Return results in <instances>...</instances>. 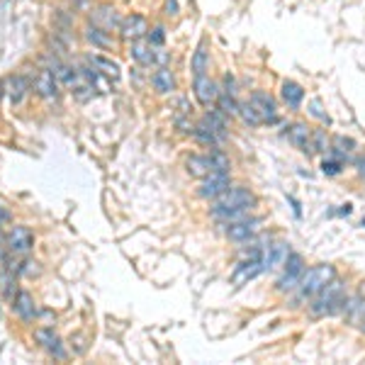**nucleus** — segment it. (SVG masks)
<instances>
[{
    "mask_svg": "<svg viewBox=\"0 0 365 365\" xmlns=\"http://www.w3.org/2000/svg\"><path fill=\"white\" fill-rule=\"evenodd\" d=\"M256 207V195L249 188H229L224 195H219L217 200H212V217L222 224L239 222L244 217H251Z\"/></svg>",
    "mask_w": 365,
    "mask_h": 365,
    "instance_id": "obj_1",
    "label": "nucleus"
},
{
    "mask_svg": "<svg viewBox=\"0 0 365 365\" xmlns=\"http://www.w3.org/2000/svg\"><path fill=\"white\" fill-rule=\"evenodd\" d=\"M348 295H346V287L338 277H333L326 287H322L315 297H312V305H310V312L312 317L322 319V317H331V315H338L343 312V305H346Z\"/></svg>",
    "mask_w": 365,
    "mask_h": 365,
    "instance_id": "obj_2",
    "label": "nucleus"
},
{
    "mask_svg": "<svg viewBox=\"0 0 365 365\" xmlns=\"http://www.w3.org/2000/svg\"><path fill=\"white\" fill-rule=\"evenodd\" d=\"M333 277H336V268H333L331 263H322V266H315V268L305 270L300 285L295 287V302L312 300V297H315L322 287H326Z\"/></svg>",
    "mask_w": 365,
    "mask_h": 365,
    "instance_id": "obj_3",
    "label": "nucleus"
},
{
    "mask_svg": "<svg viewBox=\"0 0 365 365\" xmlns=\"http://www.w3.org/2000/svg\"><path fill=\"white\" fill-rule=\"evenodd\" d=\"M307 266H305V259H302L300 254H290L285 261V266H282V273L280 277L275 280V290L280 292V295H287V292H295V287L300 285L302 275H305Z\"/></svg>",
    "mask_w": 365,
    "mask_h": 365,
    "instance_id": "obj_4",
    "label": "nucleus"
},
{
    "mask_svg": "<svg viewBox=\"0 0 365 365\" xmlns=\"http://www.w3.org/2000/svg\"><path fill=\"white\" fill-rule=\"evenodd\" d=\"M5 246L10 249L13 256H29L34 249V234L29 227H22V224H15L10 227V231L5 234Z\"/></svg>",
    "mask_w": 365,
    "mask_h": 365,
    "instance_id": "obj_5",
    "label": "nucleus"
},
{
    "mask_svg": "<svg viewBox=\"0 0 365 365\" xmlns=\"http://www.w3.org/2000/svg\"><path fill=\"white\" fill-rule=\"evenodd\" d=\"M34 341H37L39 348H44L54 361H66V358H69V351H66L64 341H61V336L51 326H39L37 331H34Z\"/></svg>",
    "mask_w": 365,
    "mask_h": 365,
    "instance_id": "obj_6",
    "label": "nucleus"
},
{
    "mask_svg": "<svg viewBox=\"0 0 365 365\" xmlns=\"http://www.w3.org/2000/svg\"><path fill=\"white\" fill-rule=\"evenodd\" d=\"M261 224H263V217H244V219H239V222L224 224V227H227V239L234 241V244L254 241V236L259 234Z\"/></svg>",
    "mask_w": 365,
    "mask_h": 365,
    "instance_id": "obj_7",
    "label": "nucleus"
},
{
    "mask_svg": "<svg viewBox=\"0 0 365 365\" xmlns=\"http://www.w3.org/2000/svg\"><path fill=\"white\" fill-rule=\"evenodd\" d=\"M290 244L287 241H273V244H263V249H261V263H263V273H268V270H275V268H282L287 261V256H290Z\"/></svg>",
    "mask_w": 365,
    "mask_h": 365,
    "instance_id": "obj_8",
    "label": "nucleus"
},
{
    "mask_svg": "<svg viewBox=\"0 0 365 365\" xmlns=\"http://www.w3.org/2000/svg\"><path fill=\"white\" fill-rule=\"evenodd\" d=\"M10 310H13V315L18 317L20 322H25V324H32L39 317L37 302H34V297L29 295L27 290H20L18 295L13 297V302H10Z\"/></svg>",
    "mask_w": 365,
    "mask_h": 365,
    "instance_id": "obj_9",
    "label": "nucleus"
},
{
    "mask_svg": "<svg viewBox=\"0 0 365 365\" xmlns=\"http://www.w3.org/2000/svg\"><path fill=\"white\" fill-rule=\"evenodd\" d=\"M249 102H251V107L259 112V117H261L263 125H275L277 122V102L268 95V92H263V90L251 92Z\"/></svg>",
    "mask_w": 365,
    "mask_h": 365,
    "instance_id": "obj_10",
    "label": "nucleus"
},
{
    "mask_svg": "<svg viewBox=\"0 0 365 365\" xmlns=\"http://www.w3.org/2000/svg\"><path fill=\"white\" fill-rule=\"evenodd\" d=\"M263 273V263H261V256H246L244 261H241L239 266H236V270L231 273V285L234 287H244L249 280H254V277H259Z\"/></svg>",
    "mask_w": 365,
    "mask_h": 365,
    "instance_id": "obj_11",
    "label": "nucleus"
},
{
    "mask_svg": "<svg viewBox=\"0 0 365 365\" xmlns=\"http://www.w3.org/2000/svg\"><path fill=\"white\" fill-rule=\"evenodd\" d=\"M231 188V178L229 173H212V176L202 178L198 188V195L202 200H217L219 195H224Z\"/></svg>",
    "mask_w": 365,
    "mask_h": 365,
    "instance_id": "obj_12",
    "label": "nucleus"
},
{
    "mask_svg": "<svg viewBox=\"0 0 365 365\" xmlns=\"http://www.w3.org/2000/svg\"><path fill=\"white\" fill-rule=\"evenodd\" d=\"M146 34H149V25L142 15L132 13L120 22V37L125 42H137V39H144Z\"/></svg>",
    "mask_w": 365,
    "mask_h": 365,
    "instance_id": "obj_13",
    "label": "nucleus"
},
{
    "mask_svg": "<svg viewBox=\"0 0 365 365\" xmlns=\"http://www.w3.org/2000/svg\"><path fill=\"white\" fill-rule=\"evenodd\" d=\"M193 92H195V97H198V102H200L202 107L214 105V102H217V97H219L217 83H214V81L209 78L207 74H205V76H195V81H193Z\"/></svg>",
    "mask_w": 365,
    "mask_h": 365,
    "instance_id": "obj_14",
    "label": "nucleus"
},
{
    "mask_svg": "<svg viewBox=\"0 0 365 365\" xmlns=\"http://www.w3.org/2000/svg\"><path fill=\"white\" fill-rule=\"evenodd\" d=\"M34 90H37L39 97H44V100H54L56 95H59V78H56V74L51 69H39L37 76H34Z\"/></svg>",
    "mask_w": 365,
    "mask_h": 365,
    "instance_id": "obj_15",
    "label": "nucleus"
},
{
    "mask_svg": "<svg viewBox=\"0 0 365 365\" xmlns=\"http://www.w3.org/2000/svg\"><path fill=\"white\" fill-rule=\"evenodd\" d=\"M185 168H188V173L193 178H207V176H212L214 173V168H212V161H209V156L207 153H193V156H188V161H185Z\"/></svg>",
    "mask_w": 365,
    "mask_h": 365,
    "instance_id": "obj_16",
    "label": "nucleus"
},
{
    "mask_svg": "<svg viewBox=\"0 0 365 365\" xmlns=\"http://www.w3.org/2000/svg\"><path fill=\"white\" fill-rule=\"evenodd\" d=\"M130 54H132V59H135L139 66H153V64H156V46L149 42V39H146V42H144V39H137V42H132Z\"/></svg>",
    "mask_w": 365,
    "mask_h": 365,
    "instance_id": "obj_17",
    "label": "nucleus"
},
{
    "mask_svg": "<svg viewBox=\"0 0 365 365\" xmlns=\"http://www.w3.org/2000/svg\"><path fill=\"white\" fill-rule=\"evenodd\" d=\"M280 97L290 110H300L302 100H305V88L300 83H295V81H285L280 88Z\"/></svg>",
    "mask_w": 365,
    "mask_h": 365,
    "instance_id": "obj_18",
    "label": "nucleus"
},
{
    "mask_svg": "<svg viewBox=\"0 0 365 365\" xmlns=\"http://www.w3.org/2000/svg\"><path fill=\"white\" fill-rule=\"evenodd\" d=\"M151 85H153V90H156V92H161V95H168V92L176 90V76H173L171 69L161 66V69L153 71Z\"/></svg>",
    "mask_w": 365,
    "mask_h": 365,
    "instance_id": "obj_19",
    "label": "nucleus"
},
{
    "mask_svg": "<svg viewBox=\"0 0 365 365\" xmlns=\"http://www.w3.org/2000/svg\"><path fill=\"white\" fill-rule=\"evenodd\" d=\"M202 122L214 132V135L222 139V142L229 137V122H227V115H224L222 110H207L202 117Z\"/></svg>",
    "mask_w": 365,
    "mask_h": 365,
    "instance_id": "obj_20",
    "label": "nucleus"
},
{
    "mask_svg": "<svg viewBox=\"0 0 365 365\" xmlns=\"http://www.w3.org/2000/svg\"><path fill=\"white\" fill-rule=\"evenodd\" d=\"M88 64L92 66V69L100 71V74L105 76V78L117 81V78L122 76L120 64H117V61H112V59H105V56H100V54H90V56H88Z\"/></svg>",
    "mask_w": 365,
    "mask_h": 365,
    "instance_id": "obj_21",
    "label": "nucleus"
},
{
    "mask_svg": "<svg viewBox=\"0 0 365 365\" xmlns=\"http://www.w3.org/2000/svg\"><path fill=\"white\" fill-rule=\"evenodd\" d=\"M5 83V92L10 95V102L13 105H20L22 102V97H25V92L29 90V83H27V78L25 76H10L8 81H3Z\"/></svg>",
    "mask_w": 365,
    "mask_h": 365,
    "instance_id": "obj_22",
    "label": "nucleus"
},
{
    "mask_svg": "<svg viewBox=\"0 0 365 365\" xmlns=\"http://www.w3.org/2000/svg\"><path fill=\"white\" fill-rule=\"evenodd\" d=\"M287 139H290L292 146L307 153V149H310V139H312V130L305 125V122H297V125L290 127V132H287Z\"/></svg>",
    "mask_w": 365,
    "mask_h": 365,
    "instance_id": "obj_23",
    "label": "nucleus"
},
{
    "mask_svg": "<svg viewBox=\"0 0 365 365\" xmlns=\"http://www.w3.org/2000/svg\"><path fill=\"white\" fill-rule=\"evenodd\" d=\"M18 273H13L10 268H5V266H0V295L5 297L8 302H13V297L20 292L18 287Z\"/></svg>",
    "mask_w": 365,
    "mask_h": 365,
    "instance_id": "obj_24",
    "label": "nucleus"
},
{
    "mask_svg": "<svg viewBox=\"0 0 365 365\" xmlns=\"http://www.w3.org/2000/svg\"><path fill=\"white\" fill-rule=\"evenodd\" d=\"M90 22H92V25H97V27H102V29H107V32H110L112 27H120V22H122V20L117 18L115 8H100V10H97V13H92V15H90Z\"/></svg>",
    "mask_w": 365,
    "mask_h": 365,
    "instance_id": "obj_25",
    "label": "nucleus"
},
{
    "mask_svg": "<svg viewBox=\"0 0 365 365\" xmlns=\"http://www.w3.org/2000/svg\"><path fill=\"white\" fill-rule=\"evenodd\" d=\"M193 137L198 139V142L202 144V146H209V149H214V146H219V144H222V139L214 135V132L209 130V127L205 125V122H198V125H195Z\"/></svg>",
    "mask_w": 365,
    "mask_h": 365,
    "instance_id": "obj_26",
    "label": "nucleus"
},
{
    "mask_svg": "<svg viewBox=\"0 0 365 365\" xmlns=\"http://www.w3.org/2000/svg\"><path fill=\"white\" fill-rule=\"evenodd\" d=\"M239 107H241V102H236L234 92H227V90L219 92V97H217V110H222L227 117H239Z\"/></svg>",
    "mask_w": 365,
    "mask_h": 365,
    "instance_id": "obj_27",
    "label": "nucleus"
},
{
    "mask_svg": "<svg viewBox=\"0 0 365 365\" xmlns=\"http://www.w3.org/2000/svg\"><path fill=\"white\" fill-rule=\"evenodd\" d=\"M85 39H88L92 46H100V49H110L112 46V39L107 37V29L97 27V25H90V27L85 29Z\"/></svg>",
    "mask_w": 365,
    "mask_h": 365,
    "instance_id": "obj_28",
    "label": "nucleus"
},
{
    "mask_svg": "<svg viewBox=\"0 0 365 365\" xmlns=\"http://www.w3.org/2000/svg\"><path fill=\"white\" fill-rule=\"evenodd\" d=\"M209 69V56H207V46L200 44L195 49V56H193V76H205Z\"/></svg>",
    "mask_w": 365,
    "mask_h": 365,
    "instance_id": "obj_29",
    "label": "nucleus"
},
{
    "mask_svg": "<svg viewBox=\"0 0 365 365\" xmlns=\"http://www.w3.org/2000/svg\"><path fill=\"white\" fill-rule=\"evenodd\" d=\"M324 151H329L326 132L312 130V139H310V149H307V153H324Z\"/></svg>",
    "mask_w": 365,
    "mask_h": 365,
    "instance_id": "obj_30",
    "label": "nucleus"
},
{
    "mask_svg": "<svg viewBox=\"0 0 365 365\" xmlns=\"http://www.w3.org/2000/svg\"><path fill=\"white\" fill-rule=\"evenodd\" d=\"M39 273H42V266H39L37 261L27 259V256H22V259H20V275H25V277H37Z\"/></svg>",
    "mask_w": 365,
    "mask_h": 365,
    "instance_id": "obj_31",
    "label": "nucleus"
},
{
    "mask_svg": "<svg viewBox=\"0 0 365 365\" xmlns=\"http://www.w3.org/2000/svg\"><path fill=\"white\" fill-rule=\"evenodd\" d=\"M239 117L246 122V125H251V127L263 125V122H261V117H259V112H256L254 107H251V102H244V105L239 107Z\"/></svg>",
    "mask_w": 365,
    "mask_h": 365,
    "instance_id": "obj_32",
    "label": "nucleus"
},
{
    "mask_svg": "<svg viewBox=\"0 0 365 365\" xmlns=\"http://www.w3.org/2000/svg\"><path fill=\"white\" fill-rule=\"evenodd\" d=\"M343 171V163H341V158H324L322 161V173L324 176H338V173Z\"/></svg>",
    "mask_w": 365,
    "mask_h": 365,
    "instance_id": "obj_33",
    "label": "nucleus"
},
{
    "mask_svg": "<svg viewBox=\"0 0 365 365\" xmlns=\"http://www.w3.org/2000/svg\"><path fill=\"white\" fill-rule=\"evenodd\" d=\"M146 37H149V42H151L153 46H161L163 42H166V29L158 25V27H153L151 32L146 34Z\"/></svg>",
    "mask_w": 365,
    "mask_h": 365,
    "instance_id": "obj_34",
    "label": "nucleus"
},
{
    "mask_svg": "<svg viewBox=\"0 0 365 365\" xmlns=\"http://www.w3.org/2000/svg\"><path fill=\"white\" fill-rule=\"evenodd\" d=\"M310 112L317 117V120L326 122V125H329V122H331V120H329V115H326V112H322V102H319V100H312V102H310Z\"/></svg>",
    "mask_w": 365,
    "mask_h": 365,
    "instance_id": "obj_35",
    "label": "nucleus"
},
{
    "mask_svg": "<svg viewBox=\"0 0 365 365\" xmlns=\"http://www.w3.org/2000/svg\"><path fill=\"white\" fill-rule=\"evenodd\" d=\"M163 13H166L168 18H176V15H178V0H166V5H163Z\"/></svg>",
    "mask_w": 365,
    "mask_h": 365,
    "instance_id": "obj_36",
    "label": "nucleus"
},
{
    "mask_svg": "<svg viewBox=\"0 0 365 365\" xmlns=\"http://www.w3.org/2000/svg\"><path fill=\"white\" fill-rule=\"evenodd\" d=\"M287 200H290L292 209H295V217H302V207H300V202H297V200L292 198V195H290V198H287Z\"/></svg>",
    "mask_w": 365,
    "mask_h": 365,
    "instance_id": "obj_37",
    "label": "nucleus"
},
{
    "mask_svg": "<svg viewBox=\"0 0 365 365\" xmlns=\"http://www.w3.org/2000/svg\"><path fill=\"white\" fill-rule=\"evenodd\" d=\"M8 219H10L8 209H5V207H3V205H0V224H3V222H8Z\"/></svg>",
    "mask_w": 365,
    "mask_h": 365,
    "instance_id": "obj_38",
    "label": "nucleus"
},
{
    "mask_svg": "<svg viewBox=\"0 0 365 365\" xmlns=\"http://www.w3.org/2000/svg\"><path fill=\"white\" fill-rule=\"evenodd\" d=\"M351 212H353L351 205H341V209H338V214H351Z\"/></svg>",
    "mask_w": 365,
    "mask_h": 365,
    "instance_id": "obj_39",
    "label": "nucleus"
},
{
    "mask_svg": "<svg viewBox=\"0 0 365 365\" xmlns=\"http://www.w3.org/2000/svg\"><path fill=\"white\" fill-rule=\"evenodd\" d=\"M358 168H361V176L365 178V158H363V161H361V163H358Z\"/></svg>",
    "mask_w": 365,
    "mask_h": 365,
    "instance_id": "obj_40",
    "label": "nucleus"
},
{
    "mask_svg": "<svg viewBox=\"0 0 365 365\" xmlns=\"http://www.w3.org/2000/svg\"><path fill=\"white\" fill-rule=\"evenodd\" d=\"M3 95H5V83L0 81V97H3Z\"/></svg>",
    "mask_w": 365,
    "mask_h": 365,
    "instance_id": "obj_41",
    "label": "nucleus"
},
{
    "mask_svg": "<svg viewBox=\"0 0 365 365\" xmlns=\"http://www.w3.org/2000/svg\"><path fill=\"white\" fill-rule=\"evenodd\" d=\"M5 241V234H3V227H0V244Z\"/></svg>",
    "mask_w": 365,
    "mask_h": 365,
    "instance_id": "obj_42",
    "label": "nucleus"
},
{
    "mask_svg": "<svg viewBox=\"0 0 365 365\" xmlns=\"http://www.w3.org/2000/svg\"><path fill=\"white\" fill-rule=\"evenodd\" d=\"M363 333H365V319H363Z\"/></svg>",
    "mask_w": 365,
    "mask_h": 365,
    "instance_id": "obj_43",
    "label": "nucleus"
},
{
    "mask_svg": "<svg viewBox=\"0 0 365 365\" xmlns=\"http://www.w3.org/2000/svg\"><path fill=\"white\" fill-rule=\"evenodd\" d=\"M363 227H365V219H363Z\"/></svg>",
    "mask_w": 365,
    "mask_h": 365,
    "instance_id": "obj_44",
    "label": "nucleus"
}]
</instances>
